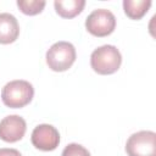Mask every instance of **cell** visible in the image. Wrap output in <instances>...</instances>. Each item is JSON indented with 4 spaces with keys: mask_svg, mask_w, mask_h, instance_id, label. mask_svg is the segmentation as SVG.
Returning a JSON list of instances; mask_svg holds the SVG:
<instances>
[{
    "mask_svg": "<svg viewBox=\"0 0 156 156\" xmlns=\"http://www.w3.org/2000/svg\"><path fill=\"white\" fill-rule=\"evenodd\" d=\"M34 95L33 85L22 79L11 80L5 84L1 90V100L2 102L12 108H20L28 105Z\"/></svg>",
    "mask_w": 156,
    "mask_h": 156,
    "instance_id": "cell-1",
    "label": "cell"
},
{
    "mask_svg": "<svg viewBox=\"0 0 156 156\" xmlns=\"http://www.w3.org/2000/svg\"><path fill=\"white\" fill-rule=\"evenodd\" d=\"M122 63V56L113 45H102L95 49L90 56L91 68L99 74H112Z\"/></svg>",
    "mask_w": 156,
    "mask_h": 156,
    "instance_id": "cell-2",
    "label": "cell"
},
{
    "mask_svg": "<svg viewBox=\"0 0 156 156\" xmlns=\"http://www.w3.org/2000/svg\"><path fill=\"white\" fill-rule=\"evenodd\" d=\"M76 61V49L68 41H57L46 51V63L55 72L67 71Z\"/></svg>",
    "mask_w": 156,
    "mask_h": 156,
    "instance_id": "cell-3",
    "label": "cell"
},
{
    "mask_svg": "<svg viewBox=\"0 0 156 156\" xmlns=\"http://www.w3.org/2000/svg\"><path fill=\"white\" fill-rule=\"evenodd\" d=\"M128 156H156V134L151 130H140L132 134L126 143Z\"/></svg>",
    "mask_w": 156,
    "mask_h": 156,
    "instance_id": "cell-4",
    "label": "cell"
},
{
    "mask_svg": "<svg viewBox=\"0 0 156 156\" xmlns=\"http://www.w3.org/2000/svg\"><path fill=\"white\" fill-rule=\"evenodd\" d=\"M116 17L106 9L94 10L85 20L87 30L95 37H106L115 30Z\"/></svg>",
    "mask_w": 156,
    "mask_h": 156,
    "instance_id": "cell-5",
    "label": "cell"
},
{
    "mask_svg": "<svg viewBox=\"0 0 156 156\" xmlns=\"http://www.w3.org/2000/svg\"><path fill=\"white\" fill-rule=\"evenodd\" d=\"M30 140L37 149L41 151H52L58 146L60 134L51 124H39L33 129Z\"/></svg>",
    "mask_w": 156,
    "mask_h": 156,
    "instance_id": "cell-6",
    "label": "cell"
},
{
    "mask_svg": "<svg viewBox=\"0 0 156 156\" xmlns=\"http://www.w3.org/2000/svg\"><path fill=\"white\" fill-rule=\"evenodd\" d=\"M26 121L18 115L6 116L0 121V139L6 143L21 140L26 134Z\"/></svg>",
    "mask_w": 156,
    "mask_h": 156,
    "instance_id": "cell-7",
    "label": "cell"
},
{
    "mask_svg": "<svg viewBox=\"0 0 156 156\" xmlns=\"http://www.w3.org/2000/svg\"><path fill=\"white\" fill-rule=\"evenodd\" d=\"M20 34V26L11 13H0V44L13 43Z\"/></svg>",
    "mask_w": 156,
    "mask_h": 156,
    "instance_id": "cell-8",
    "label": "cell"
},
{
    "mask_svg": "<svg viewBox=\"0 0 156 156\" xmlns=\"http://www.w3.org/2000/svg\"><path fill=\"white\" fill-rule=\"evenodd\" d=\"M56 12L63 18H72L80 13L85 6L84 0H56L54 2Z\"/></svg>",
    "mask_w": 156,
    "mask_h": 156,
    "instance_id": "cell-9",
    "label": "cell"
},
{
    "mask_svg": "<svg viewBox=\"0 0 156 156\" xmlns=\"http://www.w3.org/2000/svg\"><path fill=\"white\" fill-rule=\"evenodd\" d=\"M150 0H124L123 9L126 15L132 20H140L150 9Z\"/></svg>",
    "mask_w": 156,
    "mask_h": 156,
    "instance_id": "cell-10",
    "label": "cell"
},
{
    "mask_svg": "<svg viewBox=\"0 0 156 156\" xmlns=\"http://www.w3.org/2000/svg\"><path fill=\"white\" fill-rule=\"evenodd\" d=\"M45 4L46 2L43 0H17V6L20 7V10L29 16L40 13L45 7Z\"/></svg>",
    "mask_w": 156,
    "mask_h": 156,
    "instance_id": "cell-11",
    "label": "cell"
},
{
    "mask_svg": "<svg viewBox=\"0 0 156 156\" xmlns=\"http://www.w3.org/2000/svg\"><path fill=\"white\" fill-rule=\"evenodd\" d=\"M61 156H90V152L80 144L71 143L63 149Z\"/></svg>",
    "mask_w": 156,
    "mask_h": 156,
    "instance_id": "cell-12",
    "label": "cell"
},
{
    "mask_svg": "<svg viewBox=\"0 0 156 156\" xmlns=\"http://www.w3.org/2000/svg\"><path fill=\"white\" fill-rule=\"evenodd\" d=\"M0 156H22V155L16 149L4 147V149H0Z\"/></svg>",
    "mask_w": 156,
    "mask_h": 156,
    "instance_id": "cell-13",
    "label": "cell"
}]
</instances>
